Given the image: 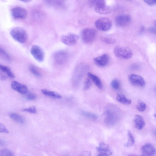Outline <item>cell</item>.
I'll return each instance as SVG.
<instances>
[{
    "instance_id": "obj_30",
    "label": "cell",
    "mask_w": 156,
    "mask_h": 156,
    "mask_svg": "<svg viewBox=\"0 0 156 156\" xmlns=\"http://www.w3.org/2000/svg\"><path fill=\"white\" fill-rule=\"evenodd\" d=\"M92 84L91 80L89 78H86L84 81L83 85V90H86L89 89Z\"/></svg>"
},
{
    "instance_id": "obj_31",
    "label": "cell",
    "mask_w": 156,
    "mask_h": 156,
    "mask_svg": "<svg viewBox=\"0 0 156 156\" xmlns=\"http://www.w3.org/2000/svg\"><path fill=\"white\" fill-rule=\"evenodd\" d=\"M82 114L84 116L90 119H95L98 118V116L95 114L86 112H83Z\"/></svg>"
},
{
    "instance_id": "obj_17",
    "label": "cell",
    "mask_w": 156,
    "mask_h": 156,
    "mask_svg": "<svg viewBox=\"0 0 156 156\" xmlns=\"http://www.w3.org/2000/svg\"><path fill=\"white\" fill-rule=\"evenodd\" d=\"M88 3L94 10L105 5L104 0H88Z\"/></svg>"
},
{
    "instance_id": "obj_20",
    "label": "cell",
    "mask_w": 156,
    "mask_h": 156,
    "mask_svg": "<svg viewBox=\"0 0 156 156\" xmlns=\"http://www.w3.org/2000/svg\"><path fill=\"white\" fill-rule=\"evenodd\" d=\"M42 93L44 95L53 98L60 99L62 97L58 93L46 89L41 90Z\"/></svg>"
},
{
    "instance_id": "obj_1",
    "label": "cell",
    "mask_w": 156,
    "mask_h": 156,
    "mask_svg": "<svg viewBox=\"0 0 156 156\" xmlns=\"http://www.w3.org/2000/svg\"><path fill=\"white\" fill-rule=\"evenodd\" d=\"M12 37L16 41L20 43H23L27 40V33L23 28L16 27L12 28L10 32Z\"/></svg>"
},
{
    "instance_id": "obj_5",
    "label": "cell",
    "mask_w": 156,
    "mask_h": 156,
    "mask_svg": "<svg viewBox=\"0 0 156 156\" xmlns=\"http://www.w3.org/2000/svg\"><path fill=\"white\" fill-rule=\"evenodd\" d=\"M79 38L78 35L74 33H69L62 37L61 41L64 44L69 46L75 45Z\"/></svg>"
},
{
    "instance_id": "obj_15",
    "label": "cell",
    "mask_w": 156,
    "mask_h": 156,
    "mask_svg": "<svg viewBox=\"0 0 156 156\" xmlns=\"http://www.w3.org/2000/svg\"><path fill=\"white\" fill-rule=\"evenodd\" d=\"M141 151L144 155L153 156L155 153V149L154 147L151 144H147L143 145Z\"/></svg>"
},
{
    "instance_id": "obj_4",
    "label": "cell",
    "mask_w": 156,
    "mask_h": 156,
    "mask_svg": "<svg viewBox=\"0 0 156 156\" xmlns=\"http://www.w3.org/2000/svg\"><path fill=\"white\" fill-rule=\"evenodd\" d=\"M96 27L102 31H107L111 28L112 23L111 20L107 17H101L98 19L95 22Z\"/></svg>"
},
{
    "instance_id": "obj_39",
    "label": "cell",
    "mask_w": 156,
    "mask_h": 156,
    "mask_svg": "<svg viewBox=\"0 0 156 156\" xmlns=\"http://www.w3.org/2000/svg\"><path fill=\"white\" fill-rule=\"evenodd\" d=\"M149 30L151 33H155L156 32L155 28L154 27H151L149 29Z\"/></svg>"
},
{
    "instance_id": "obj_41",
    "label": "cell",
    "mask_w": 156,
    "mask_h": 156,
    "mask_svg": "<svg viewBox=\"0 0 156 156\" xmlns=\"http://www.w3.org/2000/svg\"><path fill=\"white\" fill-rule=\"evenodd\" d=\"M22 2H30L32 0H20Z\"/></svg>"
},
{
    "instance_id": "obj_6",
    "label": "cell",
    "mask_w": 156,
    "mask_h": 156,
    "mask_svg": "<svg viewBox=\"0 0 156 156\" xmlns=\"http://www.w3.org/2000/svg\"><path fill=\"white\" fill-rule=\"evenodd\" d=\"M68 58V55L66 51L61 50L55 52L53 56L55 62L59 65H62L65 63Z\"/></svg>"
},
{
    "instance_id": "obj_34",
    "label": "cell",
    "mask_w": 156,
    "mask_h": 156,
    "mask_svg": "<svg viewBox=\"0 0 156 156\" xmlns=\"http://www.w3.org/2000/svg\"><path fill=\"white\" fill-rule=\"evenodd\" d=\"M22 111L23 112H27L33 114H35L37 112L36 108L34 106L29 108H23Z\"/></svg>"
},
{
    "instance_id": "obj_12",
    "label": "cell",
    "mask_w": 156,
    "mask_h": 156,
    "mask_svg": "<svg viewBox=\"0 0 156 156\" xmlns=\"http://www.w3.org/2000/svg\"><path fill=\"white\" fill-rule=\"evenodd\" d=\"M11 87L13 90L22 94H26L28 91V88L26 85L16 81L12 82Z\"/></svg>"
},
{
    "instance_id": "obj_40",
    "label": "cell",
    "mask_w": 156,
    "mask_h": 156,
    "mask_svg": "<svg viewBox=\"0 0 156 156\" xmlns=\"http://www.w3.org/2000/svg\"><path fill=\"white\" fill-rule=\"evenodd\" d=\"M5 144V143L3 141L0 140V147L4 146Z\"/></svg>"
},
{
    "instance_id": "obj_37",
    "label": "cell",
    "mask_w": 156,
    "mask_h": 156,
    "mask_svg": "<svg viewBox=\"0 0 156 156\" xmlns=\"http://www.w3.org/2000/svg\"><path fill=\"white\" fill-rule=\"evenodd\" d=\"M147 4L151 5H155L156 3V0H143Z\"/></svg>"
},
{
    "instance_id": "obj_29",
    "label": "cell",
    "mask_w": 156,
    "mask_h": 156,
    "mask_svg": "<svg viewBox=\"0 0 156 156\" xmlns=\"http://www.w3.org/2000/svg\"><path fill=\"white\" fill-rule=\"evenodd\" d=\"M111 86L113 89L116 90H118L120 87V82L117 79H114L111 82Z\"/></svg>"
},
{
    "instance_id": "obj_16",
    "label": "cell",
    "mask_w": 156,
    "mask_h": 156,
    "mask_svg": "<svg viewBox=\"0 0 156 156\" xmlns=\"http://www.w3.org/2000/svg\"><path fill=\"white\" fill-rule=\"evenodd\" d=\"M133 122L135 127L138 130L142 129L145 124L142 117L138 115H135L133 119Z\"/></svg>"
},
{
    "instance_id": "obj_26",
    "label": "cell",
    "mask_w": 156,
    "mask_h": 156,
    "mask_svg": "<svg viewBox=\"0 0 156 156\" xmlns=\"http://www.w3.org/2000/svg\"><path fill=\"white\" fill-rule=\"evenodd\" d=\"M46 2L53 6L58 7L61 6L63 3V0H45Z\"/></svg>"
},
{
    "instance_id": "obj_10",
    "label": "cell",
    "mask_w": 156,
    "mask_h": 156,
    "mask_svg": "<svg viewBox=\"0 0 156 156\" xmlns=\"http://www.w3.org/2000/svg\"><path fill=\"white\" fill-rule=\"evenodd\" d=\"M131 20V16L129 15L124 14L117 16L115 18L116 24L119 27H124L128 25Z\"/></svg>"
},
{
    "instance_id": "obj_8",
    "label": "cell",
    "mask_w": 156,
    "mask_h": 156,
    "mask_svg": "<svg viewBox=\"0 0 156 156\" xmlns=\"http://www.w3.org/2000/svg\"><path fill=\"white\" fill-rule=\"evenodd\" d=\"M128 78L130 83L134 86L142 87L145 85L144 79L140 75L132 73L129 75Z\"/></svg>"
},
{
    "instance_id": "obj_32",
    "label": "cell",
    "mask_w": 156,
    "mask_h": 156,
    "mask_svg": "<svg viewBox=\"0 0 156 156\" xmlns=\"http://www.w3.org/2000/svg\"><path fill=\"white\" fill-rule=\"evenodd\" d=\"M146 105L142 101H139L137 105L136 108L140 112H143L146 109Z\"/></svg>"
},
{
    "instance_id": "obj_2",
    "label": "cell",
    "mask_w": 156,
    "mask_h": 156,
    "mask_svg": "<svg viewBox=\"0 0 156 156\" xmlns=\"http://www.w3.org/2000/svg\"><path fill=\"white\" fill-rule=\"evenodd\" d=\"M114 52L116 57L122 59L130 58L133 55V52L130 48L120 46L115 47Z\"/></svg>"
},
{
    "instance_id": "obj_28",
    "label": "cell",
    "mask_w": 156,
    "mask_h": 156,
    "mask_svg": "<svg viewBox=\"0 0 156 156\" xmlns=\"http://www.w3.org/2000/svg\"><path fill=\"white\" fill-rule=\"evenodd\" d=\"M14 154L11 150L7 149H3L0 150V156H12Z\"/></svg>"
},
{
    "instance_id": "obj_24",
    "label": "cell",
    "mask_w": 156,
    "mask_h": 156,
    "mask_svg": "<svg viewBox=\"0 0 156 156\" xmlns=\"http://www.w3.org/2000/svg\"><path fill=\"white\" fill-rule=\"evenodd\" d=\"M128 140L127 143L125 144V147H129L133 146L135 143L134 138L131 132L128 130Z\"/></svg>"
},
{
    "instance_id": "obj_23",
    "label": "cell",
    "mask_w": 156,
    "mask_h": 156,
    "mask_svg": "<svg viewBox=\"0 0 156 156\" xmlns=\"http://www.w3.org/2000/svg\"><path fill=\"white\" fill-rule=\"evenodd\" d=\"M95 11L96 12L100 14H107L111 12L112 9L110 7L105 5L95 10Z\"/></svg>"
},
{
    "instance_id": "obj_13",
    "label": "cell",
    "mask_w": 156,
    "mask_h": 156,
    "mask_svg": "<svg viewBox=\"0 0 156 156\" xmlns=\"http://www.w3.org/2000/svg\"><path fill=\"white\" fill-rule=\"evenodd\" d=\"M109 60V56L107 54H104L95 58L94 59L95 64L98 66L103 67L106 66Z\"/></svg>"
},
{
    "instance_id": "obj_14",
    "label": "cell",
    "mask_w": 156,
    "mask_h": 156,
    "mask_svg": "<svg viewBox=\"0 0 156 156\" xmlns=\"http://www.w3.org/2000/svg\"><path fill=\"white\" fill-rule=\"evenodd\" d=\"M96 149L99 152V155H108L112 154L108 145L103 142L100 143Z\"/></svg>"
},
{
    "instance_id": "obj_33",
    "label": "cell",
    "mask_w": 156,
    "mask_h": 156,
    "mask_svg": "<svg viewBox=\"0 0 156 156\" xmlns=\"http://www.w3.org/2000/svg\"><path fill=\"white\" fill-rule=\"evenodd\" d=\"M101 40L105 43L110 44H114L116 41L115 39L106 37H102Z\"/></svg>"
},
{
    "instance_id": "obj_25",
    "label": "cell",
    "mask_w": 156,
    "mask_h": 156,
    "mask_svg": "<svg viewBox=\"0 0 156 156\" xmlns=\"http://www.w3.org/2000/svg\"><path fill=\"white\" fill-rule=\"evenodd\" d=\"M30 72L34 75L37 76H40L41 74L38 68L34 65H31L29 67Z\"/></svg>"
},
{
    "instance_id": "obj_19",
    "label": "cell",
    "mask_w": 156,
    "mask_h": 156,
    "mask_svg": "<svg viewBox=\"0 0 156 156\" xmlns=\"http://www.w3.org/2000/svg\"><path fill=\"white\" fill-rule=\"evenodd\" d=\"M10 118L14 121L21 124H23L25 123L24 118L21 115L14 112H12L9 115Z\"/></svg>"
},
{
    "instance_id": "obj_3",
    "label": "cell",
    "mask_w": 156,
    "mask_h": 156,
    "mask_svg": "<svg viewBox=\"0 0 156 156\" xmlns=\"http://www.w3.org/2000/svg\"><path fill=\"white\" fill-rule=\"evenodd\" d=\"M96 36V31L91 28H85L81 31L80 33V36L83 41L87 44L93 42Z\"/></svg>"
},
{
    "instance_id": "obj_36",
    "label": "cell",
    "mask_w": 156,
    "mask_h": 156,
    "mask_svg": "<svg viewBox=\"0 0 156 156\" xmlns=\"http://www.w3.org/2000/svg\"><path fill=\"white\" fill-rule=\"evenodd\" d=\"M9 131L5 126L2 123L0 122V133H8Z\"/></svg>"
},
{
    "instance_id": "obj_21",
    "label": "cell",
    "mask_w": 156,
    "mask_h": 156,
    "mask_svg": "<svg viewBox=\"0 0 156 156\" xmlns=\"http://www.w3.org/2000/svg\"><path fill=\"white\" fill-rule=\"evenodd\" d=\"M0 70L9 77L11 78L15 77L14 74L9 67L0 64Z\"/></svg>"
},
{
    "instance_id": "obj_22",
    "label": "cell",
    "mask_w": 156,
    "mask_h": 156,
    "mask_svg": "<svg viewBox=\"0 0 156 156\" xmlns=\"http://www.w3.org/2000/svg\"><path fill=\"white\" fill-rule=\"evenodd\" d=\"M116 100L119 102L124 104L128 105L131 103V100L128 99L124 95L118 94L116 96Z\"/></svg>"
},
{
    "instance_id": "obj_18",
    "label": "cell",
    "mask_w": 156,
    "mask_h": 156,
    "mask_svg": "<svg viewBox=\"0 0 156 156\" xmlns=\"http://www.w3.org/2000/svg\"><path fill=\"white\" fill-rule=\"evenodd\" d=\"M87 74L89 78L98 88L100 89L102 88L103 86L101 82L97 76L90 72L88 73Z\"/></svg>"
},
{
    "instance_id": "obj_38",
    "label": "cell",
    "mask_w": 156,
    "mask_h": 156,
    "mask_svg": "<svg viewBox=\"0 0 156 156\" xmlns=\"http://www.w3.org/2000/svg\"><path fill=\"white\" fill-rule=\"evenodd\" d=\"M6 78L5 76L0 73V80H4Z\"/></svg>"
},
{
    "instance_id": "obj_7",
    "label": "cell",
    "mask_w": 156,
    "mask_h": 156,
    "mask_svg": "<svg viewBox=\"0 0 156 156\" xmlns=\"http://www.w3.org/2000/svg\"><path fill=\"white\" fill-rule=\"evenodd\" d=\"M30 52L34 58L39 62H42L44 58V53L42 49L37 45H33Z\"/></svg>"
},
{
    "instance_id": "obj_9",
    "label": "cell",
    "mask_w": 156,
    "mask_h": 156,
    "mask_svg": "<svg viewBox=\"0 0 156 156\" xmlns=\"http://www.w3.org/2000/svg\"><path fill=\"white\" fill-rule=\"evenodd\" d=\"M11 14L15 19H24L26 18L27 15L26 10L20 7H16L11 10Z\"/></svg>"
},
{
    "instance_id": "obj_27",
    "label": "cell",
    "mask_w": 156,
    "mask_h": 156,
    "mask_svg": "<svg viewBox=\"0 0 156 156\" xmlns=\"http://www.w3.org/2000/svg\"><path fill=\"white\" fill-rule=\"evenodd\" d=\"M0 57L7 61H10V58L7 52L0 46Z\"/></svg>"
},
{
    "instance_id": "obj_35",
    "label": "cell",
    "mask_w": 156,
    "mask_h": 156,
    "mask_svg": "<svg viewBox=\"0 0 156 156\" xmlns=\"http://www.w3.org/2000/svg\"><path fill=\"white\" fill-rule=\"evenodd\" d=\"M36 97V95L33 93H29L26 95L27 99L28 100H32L35 99Z\"/></svg>"
},
{
    "instance_id": "obj_11",
    "label": "cell",
    "mask_w": 156,
    "mask_h": 156,
    "mask_svg": "<svg viewBox=\"0 0 156 156\" xmlns=\"http://www.w3.org/2000/svg\"><path fill=\"white\" fill-rule=\"evenodd\" d=\"M105 122L107 124L109 125H112L116 122L117 117L115 112L112 109H107L105 112Z\"/></svg>"
}]
</instances>
